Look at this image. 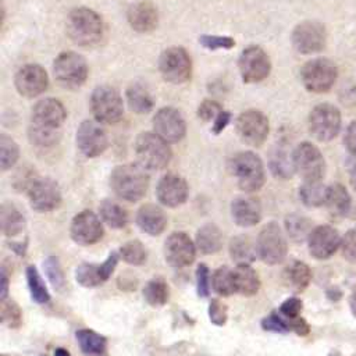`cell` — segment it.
Listing matches in <instances>:
<instances>
[{
    "label": "cell",
    "instance_id": "1",
    "mask_svg": "<svg viewBox=\"0 0 356 356\" xmlns=\"http://www.w3.org/2000/svg\"><path fill=\"white\" fill-rule=\"evenodd\" d=\"M67 35L81 47L96 46L104 35L103 19L92 8H74L67 18Z\"/></svg>",
    "mask_w": 356,
    "mask_h": 356
},
{
    "label": "cell",
    "instance_id": "40",
    "mask_svg": "<svg viewBox=\"0 0 356 356\" xmlns=\"http://www.w3.org/2000/svg\"><path fill=\"white\" fill-rule=\"evenodd\" d=\"M211 284L214 291L218 295L229 296L236 292L235 289V280H234V270H229L228 267H220L214 271Z\"/></svg>",
    "mask_w": 356,
    "mask_h": 356
},
{
    "label": "cell",
    "instance_id": "26",
    "mask_svg": "<svg viewBox=\"0 0 356 356\" xmlns=\"http://www.w3.org/2000/svg\"><path fill=\"white\" fill-rule=\"evenodd\" d=\"M234 221L241 227L256 225L261 218V206L257 199L250 196H239L231 204Z\"/></svg>",
    "mask_w": 356,
    "mask_h": 356
},
{
    "label": "cell",
    "instance_id": "55",
    "mask_svg": "<svg viewBox=\"0 0 356 356\" xmlns=\"http://www.w3.org/2000/svg\"><path fill=\"white\" fill-rule=\"evenodd\" d=\"M343 145L350 154L356 156V120L346 127L343 134Z\"/></svg>",
    "mask_w": 356,
    "mask_h": 356
},
{
    "label": "cell",
    "instance_id": "33",
    "mask_svg": "<svg viewBox=\"0 0 356 356\" xmlns=\"http://www.w3.org/2000/svg\"><path fill=\"white\" fill-rule=\"evenodd\" d=\"M196 246L204 254L218 252L222 246L221 231L213 224H207L202 227L196 235Z\"/></svg>",
    "mask_w": 356,
    "mask_h": 356
},
{
    "label": "cell",
    "instance_id": "61",
    "mask_svg": "<svg viewBox=\"0 0 356 356\" xmlns=\"http://www.w3.org/2000/svg\"><path fill=\"white\" fill-rule=\"evenodd\" d=\"M54 356H71V355H70V352H68L67 349H64V348H57V349L54 350Z\"/></svg>",
    "mask_w": 356,
    "mask_h": 356
},
{
    "label": "cell",
    "instance_id": "57",
    "mask_svg": "<svg viewBox=\"0 0 356 356\" xmlns=\"http://www.w3.org/2000/svg\"><path fill=\"white\" fill-rule=\"evenodd\" d=\"M288 320H289L291 331H295L299 335H306L309 332V325L303 318L296 317V318H288Z\"/></svg>",
    "mask_w": 356,
    "mask_h": 356
},
{
    "label": "cell",
    "instance_id": "60",
    "mask_svg": "<svg viewBox=\"0 0 356 356\" xmlns=\"http://www.w3.org/2000/svg\"><path fill=\"white\" fill-rule=\"evenodd\" d=\"M349 306H350L352 313L356 316V291L352 293V296H350V299H349Z\"/></svg>",
    "mask_w": 356,
    "mask_h": 356
},
{
    "label": "cell",
    "instance_id": "49",
    "mask_svg": "<svg viewBox=\"0 0 356 356\" xmlns=\"http://www.w3.org/2000/svg\"><path fill=\"white\" fill-rule=\"evenodd\" d=\"M46 271H47V275L53 284L54 288H57L58 291H61L65 285V281H64V275H63V271L57 263L56 259L50 257L46 260Z\"/></svg>",
    "mask_w": 356,
    "mask_h": 356
},
{
    "label": "cell",
    "instance_id": "9",
    "mask_svg": "<svg viewBox=\"0 0 356 356\" xmlns=\"http://www.w3.org/2000/svg\"><path fill=\"white\" fill-rule=\"evenodd\" d=\"M293 165L305 181H321L325 174V160L320 149L310 142H302L295 147Z\"/></svg>",
    "mask_w": 356,
    "mask_h": 356
},
{
    "label": "cell",
    "instance_id": "59",
    "mask_svg": "<svg viewBox=\"0 0 356 356\" xmlns=\"http://www.w3.org/2000/svg\"><path fill=\"white\" fill-rule=\"evenodd\" d=\"M1 278H3V286H1V299H6V296H7V274H6V271H4V270H3Z\"/></svg>",
    "mask_w": 356,
    "mask_h": 356
},
{
    "label": "cell",
    "instance_id": "32",
    "mask_svg": "<svg viewBox=\"0 0 356 356\" xmlns=\"http://www.w3.org/2000/svg\"><path fill=\"white\" fill-rule=\"evenodd\" d=\"M229 253L232 260H235L238 264L246 263L249 264L256 259L257 254V243H254L249 236L246 235H238L232 238L229 243Z\"/></svg>",
    "mask_w": 356,
    "mask_h": 356
},
{
    "label": "cell",
    "instance_id": "24",
    "mask_svg": "<svg viewBox=\"0 0 356 356\" xmlns=\"http://www.w3.org/2000/svg\"><path fill=\"white\" fill-rule=\"evenodd\" d=\"M118 261V254L115 252L110 253V256L102 264H89L83 263L76 268V281L83 286H96L103 284L110 278Z\"/></svg>",
    "mask_w": 356,
    "mask_h": 356
},
{
    "label": "cell",
    "instance_id": "25",
    "mask_svg": "<svg viewBox=\"0 0 356 356\" xmlns=\"http://www.w3.org/2000/svg\"><path fill=\"white\" fill-rule=\"evenodd\" d=\"M128 22L136 32H150L157 26L159 14L152 1L143 0L135 3L128 10Z\"/></svg>",
    "mask_w": 356,
    "mask_h": 356
},
{
    "label": "cell",
    "instance_id": "5",
    "mask_svg": "<svg viewBox=\"0 0 356 356\" xmlns=\"http://www.w3.org/2000/svg\"><path fill=\"white\" fill-rule=\"evenodd\" d=\"M338 78V68L334 61L317 57L305 63L300 68V79L303 86L313 93L328 92Z\"/></svg>",
    "mask_w": 356,
    "mask_h": 356
},
{
    "label": "cell",
    "instance_id": "27",
    "mask_svg": "<svg viewBox=\"0 0 356 356\" xmlns=\"http://www.w3.org/2000/svg\"><path fill=\"white\" fill-rule=\"evenodd\" d=\"M136 222L146 234L160 235L167 227V217L159 206L145 204L138 210Z\"/></svg>",
    "mask_w": 356,
    "mask_h": 356
},
{
    "label": "cell",
    "instance_id": "42",
    "mask_svg": "<svg viewBox=\"0 0 356 356\" xmlns=\"http://www.w3.org/2000/svg\"><path fill=\"white\" fill-rule=\"evenodd\" d=\"M26 278H28V286H29V292L32 299L36 303H46L49 302L50 296L49 292L46 289V285L40 277V274L38 273V270L33 266H29L26 268Z\"/></svg>",
    "mask_w": 356,
    "mask_h": 356
},
{
    "label": "cell",
    "instance_id": "29",
    "mask_svg": "<svg viewBox=\"0 0 356 356\" xmlns=\"http://www.w3.org/2000/svg\"><path fill=\"white\" fill-rule=\"evenodd\" d=\"M325 206L332 216L345 217L352 207V199L346 188L341 184H332L328 186Z\"/></svg>",
    "mask_w": 356,
    "mask_h": 356
},
{
    "label": "cell",
    "instance_id": "53",
    "mask_svg": "<svg viewBox=\"0 0 356 356\" xmlns=\"http://www.w3.org/2000/svg\"><path fill=\"white\" fill-rule=\"evenodd\" d=\"M196 284H197V293L200 296H207L210 292V280H209V270L206 264H199L196 270Z\"/></svg>",
    "mask_w": 356,
    "mask_h": 356
},
{
    "label": "cell",
    "instance_id": "37",
    "mask_svg": "<svg viewBox=\"0 0 356 356\" xmlns=\"http://www.w3.org/2000/svg\"><path fill=\"white\" fill-rule=\"evenodd\" d=\"M100 216L103 221L111 228H122L128 222V214L125 209L114 200L106 199L100 204Z\"/></svg>",
    "mask_w": 356,
    "mask_h": 356
},
{
    "label": "cell",
    "instance_id": "22",
    "mask_svg": "<svg viewBox=\"0 0 356 356\" xmlns=\"http://www.w3.org/2000/svg\"><path fill=\"white\" fill-rule=\"evenodd\" d=\"M196 248L185 232H172L164 245L165 260L174 267L189 266L195 259Z\"/></svg>",
    "mask_w": 356,
    "mask_h": 356
},
{
    "label": "cell",
    "instance_id": "51",
    "mask_svg": "<svg viewBox=\"0 0 356 356\" xmlns=\"http://www.w3.org/2000/svg\"><path fill=\"white\" fill-rule=\"evenodd\" d=\"M222 111L221 106L214 102V100H204L199 108H197V115L203 120V121H214L218 114Z\"/></svg>",
    "mask_w": 356,
    "mask_h": 356
},
{
    "label": "cell",
    "instance_id": "4",
    "mask_svg": "<svg viewBox=\"0 0 356 356\" xmlns=\"http://www.w3.org/2000/svg\"><path fill=\"white\" fill-rule=\"evenodd\" d=\"M138 163L146 170H161L171 160L168 142L153 132H142L135 142Z\"/></svg>",
    "mask_w": 356,
    "mask_h": 356
},
{
    "label": "cell",
    "instance_id": "20",
    "mask_svg": "<svg viewBox=\"0 0 356 356\" xmlns=\"http://www.w3.org/2000/svg\"><path fill=\"white\" fill-rule=\"evenodd\" d=\"M65 117H67V111L64 104L58 99L47 97L43 100H39L33 106L31 125L58 131Z\"/></svg>",
    "mask_w": 356,
    "mask_h": 356
},
{
    "label": "cell",
    "instance_id": "6",
    "mask_svg": "<svg viewBox=\"0 0 356 356\" xmlns=\"http://www.w3.org/2000/svg\"><path fill=\"white\" fill-rule=\"evenodd\" d=\"M53 74L63 88L78 89L86 82L88 64L78 53L63 51L53 63Z\"/></svg>",
    "mask_w": 356,
    "mask_h": 356
},
{
    "label": "cell",
    "instance_id": "47",
    "mask_svg": "<svg viewBox=\"0 0 356 356\" xmlns=\"http://www.w3.org/2000/svg\"><path fill=\"white\" fill-rule=\"evenodd\" d=\"M342 256L350 261L356 263V229H349L341 239Z\"/></svg>",
    "mask_w": 356,
    "mask_h": 356
},
{
    "label": "cell",
    "instance_id": "58",
    "mask_svg": "<svg viewBox=\"0 0 356 356\" xmlns=\"http://www.w3.org/2000/svg\"><path fill=\"white\" fill-rule=\"evenodd\" d=\"M349 177H350V178H349L350 186H352L353 192L356 193V164L352 167V170H350V175H349Z\"/></svg>",
    "mask_w": 356,
    "mask_h": 356
},
{
    "label": "cell",
    "instance_id": "19",
    "mask_svg": "<svg viewBox=\"0 0 356 356\" xmlns=\"http://www.w3.org/2000/svg\"><path fill=\"white\" fill-rule=\"evenodd\" d=\"M70 232L76 243L92 245L103 236V225L93 211L83 210L72 218Z\"/></svg>",
    "mask_w": 356,
    "mask_h": 356
},
{
    "label": "cell",
    "instance_id": "39",
    "mask_svg": "<svg viewBox=\"0 0 356 356\" xmlns=\"http://www.w3.org/2000/svg\"><path fill=\"white\" fill-rule=\"evenodd\" d=\"M271 170L280 178H284V179L291 178L295 171L293 152L289 154L286 149L278 147L271 157Z\"/></svg>",
    "mask_w": 356,
    "mask_h": 356
},
{
    "label": "cell",
    "instance_id": "8",
    "mask_svg": "<svg viewBox=\"0 0 356 356\" xmlns=\"http://www.w3.org/2000/svg\"><path fill=\"white\" fill-rule=\"evenodd\" d=\"M341 111L330 103L317 104L309 115V129L313 136L321 142L335 139L341 131Z\"/></svg>",
    "mask_w": 356,
    "mask_h": 356
},
{
    "label": "cell",
    "instance_id": "16",
    "mask_svg": "<svg viewBox=\"0 0 356 356\" xmlns=\"http://www.w3.org/2000/svg\"><path fill=\"white\" fill-rule=\"evenodd\" d=\"M154 134L165 142H178L185 136L186 124L182 114L174 107L160 108L153 118Z\"/></svg>",
    "mask_w": 356,
    "mask_h": 356
},
{
    "label": "cell",
    "instance_id": "34",
    "mask_svg": "<svg viewBox=\"0 0 356 356\" xmlns=\"http://www.w3.org/2000/svg\"><path fill=\"white\" fill-rule=\"evenodd\" d=\"M328 186H325L321 181H305V184L299 189V196L306 206L317 207L325 204Z\"/></svg>",
    "mask_w": 356,
    "mask_h": 356
},
{
    "label": "cell",
    "instance_id": "21",
    "mask_svg": "<svg viewBox=\"0 0 356 356\" xmlns=\"http://www.w3.org/2000/svg\"><path fill=\"white\" fill-rule=\"evenodd\" d=\"M307 243L310 254L318 260H324L331 257L341 248V238L334 227L318 225L310 232Z\"/></svg>",
    "mask_w": 356,
    "mask_h": 356
},
{
    "label": "cell",
    "instance_id": "18",
    "mask_svg": "<svg viewBox=\"0 0 356 356\" xmlns=\"http://www.w3.org/2000/svg\"><path fill=\"white\" fill-rule=\"evenodd\" d=\"M15 88L25 97H35L43 93L49 85L47 72L39 64H25L15 74Z\"/></svg>",
    "mask_w": 356,
    "mask_h": 356
},
{
    "label": "cell",
    "instance_id": "35",
    "mask_svg": "<svg viewBox=\"0 0 356 356\" xmlns=\"http://www.w3.org/2000/svg\"><path fill=\"white\" fill-rule=\"evenodd\" d=\"M127 100L129 107L138 114H146L153 108V99L147 89L140 83H134L128 88Z\"/></svg>",
    "mask_w": 356,
    "mask_h": 356
},
{
    "label": "cell",
    "instance_id": "36",
    "mask_svg": "<svg viewBox=\"0 0 356 356\" xmlns=\"http://www.w3.org/2000/svg\"><path fill=\"white\" fill-rule=\"evenodd\" d=\"M76 341L83 353L90 356H103L106 353V339L92 330H79Z\"/></svg>",
    "mask_w": 356,
    "mask_h": 356
},
{
    "label": "cell",
    "instance_id": "2",
    "mask_svg": "<svg viewBox=\"0 0 356 356\" xmlns=\"http://www.w3.org/2000/svg\"><path fill=\"white\" fill-rule=\"evenodd\" d=\"M110 185L120 199L138 202L147 191L149 175L146 168L139 163H128L114 168L110 177Z\"/></svg>",
    "mask_w": 356,
    "mask_h": 356
},
{
    "label": "cell",
    "instance_id": "31",
    "mask_svg": "<svg viewBox=\"0 0 356 356\" xmlns=\"http://www.w3.org/2000/svg\"><path fill=\"white\" fill-rule=\"evenodd\" d=\"M1 231L7 236L18 235L25 227V217L13 203H3L0 209Z\"/></svg>",
    "mask_w": 356,
    "mask_h": 356
},
{
    "label": "cell",
    "instance_id": "56",
    "mask_svg": "<svg viewBox=\"0 0 356 356\" xmlns=\"http://www.w3.org/2000/svg\"><path fill=\"white\" fill-rule=\"evenodd\" d=\"M229 118H231V114L228 111H221L218 114V117L213 121V132L214 134H220L229 122Z\"/></svg>",
    "mask_w": 356,
    "mask_h": 356
},
{
    "label": "cell",
    "instance_id": "52",
    "mask_svg": "<svg viewBox=\"0 0 356 356\" xmlns=\"http://www.w3.org/2000/svg\"><path fill=\"white\" fill-rule=\"evenodd\" d=\"M209 317L216 325H224L227 321V306L218 299H213L209 306Z\"/></svg>",
    "mask_w": 356,
    "mask_h": 356
},
{
    "label": "cell",
    "instance_id": "13",
    "mask_svg": "<svg viewBox=\"0 0 356 356\" xmlns=\"http://www.w3.org/2000/svg\"><path fill=\"white\" fill-rule=\"evenodd\" d=\"M238 65L242 79L248 83L261 82L271 71V61L267 53L259 46L246 47L239 56Z\"/></svg>",
    "mask_w": 356,
    "mask_h": 356
},
{
    "label": "cell",
    "instance_id": "12",
    "mask_svg": "<svg viewBox=\"0 0 356 356\" xmlns=\"http://www.w3.org/2000/svg\"><path fill=\"white\" fill-rule=\"evenodd\" d=\"M292 44L302 54L318 53L325 47L327 31L318 21H303L292 31Z\"/></svg>",
    "mask_w": 356,
    "mask_h": 356
},
{
    "label": "cell",
    "instance_id": "50",
    "mask_svg": "<svg viewBox=\"0 0 356 356\" xmlns=\"http://www.w3.org/2000/svg\"><path fill=\"white\" fill-rule=\"evenodd\" d=\"M200 42L204 47L216 50V49H231L235 42L234 39L228 36H211V35H204L200 38Z\"/></svg>",
    "mask_w": 356,
    "mask_h": 356
},
{
    "label": "cell",
    "instance_id": "44",
    "mask_svg": "<svg viewBox=\"0 0 356 356\" xmlns=\"http://www.w3.org/2000/svg\"><path fill=\"white\" fill-rule=\"evenodd\" d=\"M18 146L14 142V139H11L7 135H1L0 136V164H1V170L6 171L8 168H11L17 160H18Z\"/></svg>",
    "mask_w": 356,
    "mask_h": 356
},
{
    "label": "cell",
    "instance_id": "14",
    "mask_svg": "<svg viewBox=\"0 0 356 356\" xmlns=\"http://www.w3.org/2000/svg\"><path fill=\"white\" fill-rule=\"evenodd\" d=\"M268 120L260 110H246L236 120V131L241 139L250 146H261L268 135Z\"/></svg>",
    "mask_w": 356,
    "mask_h": 356
},
{
    "label": "cell",
    "instance_id": "38",
    "mask_svg": "<svg viewBox=\"0 0 356 356\" xmlns=\"http://www.w3.org/2000/svg\"><path fill=\"white\" fill-rule=\"evenodd\" d=\"M285 228L291 239L295 242H303L305 239L309 238L310 232L313 231L310 220L298 214H291L286 217Z\"/></svg>",
    "mask_w": 356,
    "mask_h": 356
},
{
    "label": "cell",
    "instance_id": "7",
    "mask_svg": "<svg viewBox=\"0 0 356 356\" xmlns=\"http://www.w3.org/2000/svg\"><path fill=\"white\" fill-rule=\"evenodd\" d=\"M90 110L97 122L115 124L124 115L122 99L114 88L97 86L90 96Z\"/></svg>",
    "mask_w": 356,
    "mask_h": 356
},
{
    "label": "cell",
    "instance_id": "45",
    "mask_svg": "<svg viewBox=\"0 0 356 356\" xmlns=\"http://www.w3.org/2000/svg\"><path fill=\"white\" fill-rule=\"evenodd\" d=\"M120 256L122 257V260H125L129 264H142L146 261V249L143 248V245L139 241H129L127 243H124L120 249Z\"/></svg>",
    "mask_w": 356,
    "mask_h": 356
},
{
    "label": "cell",
    "instance_id": "10",
    "mask_svg": "<svg viewBox=\"0 0 356 356\" xmlns=\"http://www.w3.org/2000/svg\"><path fill=\"white\" fill-rule=\"evenodd\" d=\"M257 256L267 264L281 263L288 252L282 229L275 222L266 224L257 236Z\"/></svg>",
    "mask_w": 356,
    "mask_h": 356
},
{
    "label": "cell",
    "instance_id": "3",
    "mask_svg": "<svg viewBox=\"0 0 356 356\" xmlns=\"http://www.w3.org/2000/svg\"><path fill=\"white\" fill-rule=\"evenodd\" d=\"M229 170L245 192L259 191L266 181L263 161L252 152L236 153L229 161Z\"/></svg>",
    "mask_w": 356,
    "mask_h": 356
},
{
    "label": "cell",
    "instance_id": "43",
    "mask_svg": "<svg viewBox=\"0 0 356 356\" xmlns=\"http://www.w3.org/2000/svg\"><path fill=\"white\" fill-rule=\"evenodd\" d=\"M58 139H60V132L56 129L39 128L35 125H31L29 128V140L33 146L39 149H49L57 145Z\"/></svg>",
    "mask_w": 356,
    "mask_h": 356
},
{
    "label": "cell",
    "instance_id": "28",
    "mask_svg": "<svg viewBox=\"0 0 356 356\" xmlns=\"http://www.w3.org/2000/svg\"><path fill=\"white\" fill-rule=\"evenodd\" d=\"M312 280V271L307 264L299 260L291 261L282 271L284 284L293 291H303Z\"/></svg>",
    "mask_w": 356,
    "mask_h": 356
},
{
    "label": "cell",
    "instance_id": "23",
    "mask_svg": "<svg viewBox=\"0 0 356 356\" xmlns=\"http://www.w3.org/2000/svg\"><path fill=\"white\" fill-rule=\"evenodd\" d=\"M188 184L177 174H165L157 184L156 195L160 203L168 207H177L185 203L188 197Z\"/></svg>",
    "mask_w": 356,
    "mask_h": 356
},
{
    "label": "cell",
    "instance_id": "48",
    "mask_svg": "<svg viewBox=\"0 0 356 356\" xmlns=\"http://www.w3.org/2000/svg\"><path fill=\"white\" fill-rule=\"evenodd\" d=\"M263 328L267 330V331H274V332H288L291 331V327H289V320L285 317L282 318L281 316L273 313L270 314L268 317H266L261 323Z\"/></svg>",
    "mask_w": 356,
    "mask_h": 356
},
{
    "label": "cell",
    "instance_id": "11",
    "mask_svg": "<svg viewBox=\"0 0 356 356\" xmlns=\"http://www.w3.org/2000/svg\"><path fill=\"white\" fill-rule=\"evenodd\" d=\"M159 70L163 78L171 83H184L192 75V61L182 47H170L159 58Z\"/></svg>",
    "mask_w": 356,
    "mask_h": 356
},
{
    "label": "cell",
    "instance_id": "54",
    "mask_svg": "<svg viewBox=\"0 0 356 356\" xmlns=\"http://www.w3.org/2000/svg\"><path fill=\"white\" fill-rule=\"evenodd\" d=\"M302 310V302L298 299V298H289L286 299L281 307H280V312L284 317L286 318H296L299 317V313Z\"/></svg>",
    "mask_w": 356,
    "mask_h": 356
},
{
    "label": "cell",
    "instance_id": "17",
    "mask_svg": "<svg viewBox=\"0 0 356 356\" xmlns=\"http://www.w3.org/2000/svg\"><path fill=\"white\" fill-rule=\"evenodd\" d=\"M29 202L38 211H50L60 206L61 192L58 185L50 178L33 179L29 185Z\"/></svg>",
    "mask_w": 356,
    "mask_h": 356
},
{
    "label": "cell",
    "instance_id": "30",
    "mask_svg": "<svg viewBox=\"0 0 356 356\" xmlns=\"http://www.w3.org/2000/svg\"><path fill=\"white\" fill-rule=\"evenodd\" d=\"M235 289L238 293L252 296L259 291L260 282L256 271L246 263H241L234 268Z\"/></svg>",
    "mask_w": 356,
    "mask_h": 356
},
{
    "label": "cell",
    "instance_id": "46",
    "mask_svg": "<svg viewBox=\"0 0 356 356\" xmlns=\"http://www.w3.org/2000/svg\"><path fill=\"white\" fill-rule=\"evenodd\" d=\"M1 320L6 325L15 328L21 324L22 317H21V310L19 307L13 302V300H6L3 299V306H1Z\"/></svg>",
    "mask_w": 356,
    "mask_h": 356
},
{
    "label": "cell",
    "instance_id": "15",
    "mask_svg": "<svg viewBox=\"0 0 356 356\" xmlns=\"http://www.w3.org/2000/svg\"><path fill=\"white\" fill-rule=\"evenodd\" d=\"M76 145L88 157L102 154L108 146V138L100 122L85 120L76 131Z\"/></svg>",
    "mask_w": 356,
    "mask_h": 356
},
{
    "label": "cell",
    "instance_id": "41",
    "mask_svg": "<svg viewBox=\"0 0 356 356\" xmlns=\"http://www.w3.org/2000/svg\"><path fill=\"white\" fill-rule=\"evenodd\" d=\"M143 296L149 305L161 306L168 299V286L164 280L154 278L146 284L143 289Z\"/></svg>",
    "mask_w": 356,
    "mask_h": 356
}]
</instances>
